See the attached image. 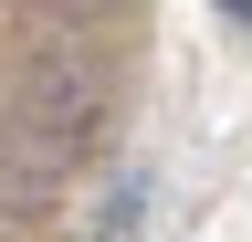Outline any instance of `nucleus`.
Listing matches in <instances>:
<instances>
[{
    "label": "nucleus",
    "mask_w": 252,
    "mask_h": 242,
    "mask_svg": "<svg viewBox=\"0 0 252 242\" xmlns=\"http://www.w3.org/2000/svg\"><path fill=\"white\" fill-rule=\"evenodd\" d=\"M63 179H74V158H63L53 137H32L11 105H0V210H42Z\"/></svg>",
    "instance_id": "f03ea898"
},
{
    "label": "nucleus",
    "mask_w": 252,
    "mask_h": 242,
    "mask_svg": "<svg viewBox=\"0 0 252 242\" xmlns=\"http://www.w3.org/2000/svg\"><path fill=\"white\" fill-rule=\"evenodd\" d=\"M220 11H231V21H252V0H220Z\"/></svg>",
    "instance_id": "39448f33"
},
{
    "label": "nucleus",
    "mask_w": 252,
    "mask_h": 242,
    "mask_svg": "<svg viewBox=\"0 0 252 242\" xmlns=\"http://www.w3.org/2000/svg\"><path fill=\"white\" fill-rule=\"evenodd\" d=\"M42 11H53V21H126L137 0H42Z\"/></svg>",
    "instance_id": "20e7f679"
},
{
    "label": "nucleus",
    "mask_w": 252,
    "mask_h": 242,
    "mask_svg": "<svg viewBox=\"0 0 252 242\" xmlns=\"http://www.w3.org/2000/svg\"><path fill=\"white\" fill-rule=\"evenodd\" d=\"M105 95H116V74L94 64V53H42V64L11 84V116H21L32 137H53L63 158H84L94 127H105Z\"/></svg>",
    "instance_id": "f257e3e1"
},
{
    "label": "nucleus",
    "mask_w": 252,
    "mask_h": 242,
    "mask_svg": "<svg viewBox=\"0 0 252 242\" xmlns=\"http://www.w3.org/2000/svg\"><path fill=\"white\" fill-rule=\"evenodd\" d=\"M147 190H158L147 169H126V179H105V200H94V221H84V242H137V232H147Z\"/></svg>",
    "instance_id": "7ed1b4c3"
}]
</instances>
